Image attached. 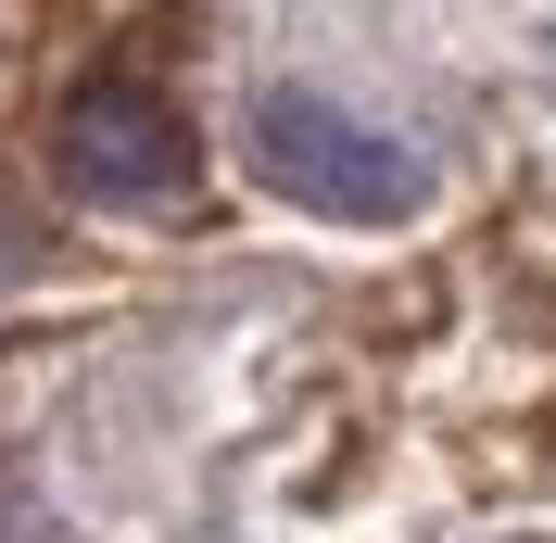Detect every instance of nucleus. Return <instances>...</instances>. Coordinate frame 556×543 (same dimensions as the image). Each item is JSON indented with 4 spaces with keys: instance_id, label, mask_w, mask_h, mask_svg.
Segmentation results:
<instances>
[{
    "instance_id": "4",
    "label": "nucleus",
    "mask_w": 556,
    "mask_h": 543,
    "mask_svg": "<svg viewBox=\"0 0 556 543\" xmlns=\"http://www.w3.org/2000/svg\"><path fill=\"white\" fill-rule=\"evenodd\" d=\"M0 543H64V531H51V493L13 480V468H0Z\"/></svg>"
},
{
    "instance_id": "2",
    "label": "nucleus",
    "mask_w": 556,
    "mask_h": 543,
    "mask_svg": "<svg viewBox=\"0 0 556 543\" xmlns=\"http://www.w3.org/2000/svg\"><path fill=\"white\" fill-rule=\"evenodd\" d=\"M51 177L76 203H114V215H177L190 177H203V139H190V114L152 76L102 64V76H76L64 114H51Z\"/></svg>"
},
{
    "instance_id": "1",
    "label": "nucleus",
    "mask_w": 556,
    "mask_h": 543,
    "mask_svg": "<svg viewBox=\"0 0 556 543\" xmlns=\"http://www.w3.org/2000/svg\"><path fill=\"white\" fill-rule=\"evenodd\" d=\"M241 152H253V177H266L278 203L329 215V228H405V215L430 203V165H417L405 139H380L367 114H342L329 89H304V76L253 89Z\"/></svg>"
},
{
    "instance_id": "3",
    "label": "nucleus",
    "mask_w": 556,
    "mask_h": 543,
    "mask_svg": "<svg viewBox=\"0 0 556 543\" xmlns=\"http://www.w3.org/2000/svg\"><path fill=\"white\" fill-rule=\"evenodd\" d=\"M38 266H51V228H38V215L13 203V190H0V291H26Z\"/></svg>"
}]
</instances>
